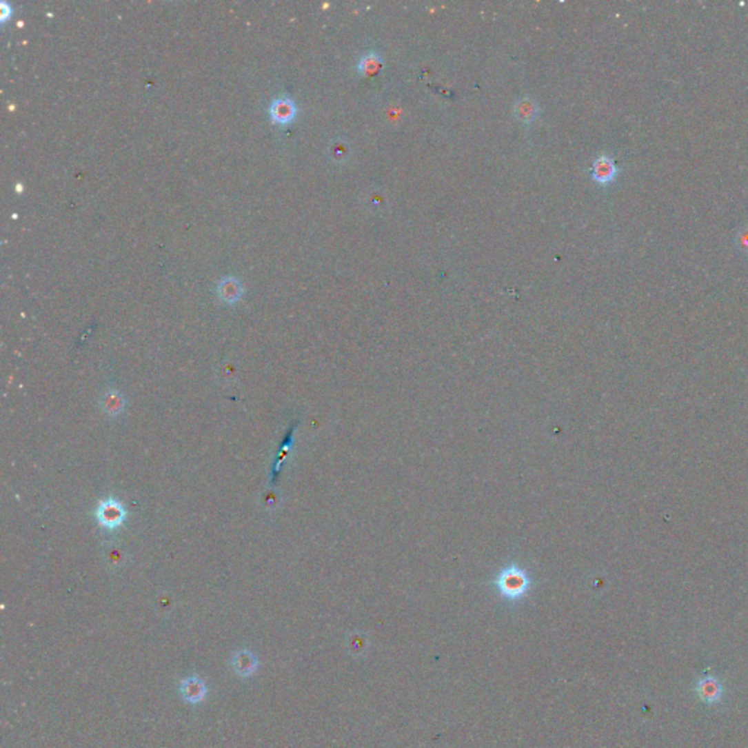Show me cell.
<instances>
[{"label": "cell", "mask_w": 748, "mask_h": 748, "mask_svg": "<svg viewBox=\"0 0 748 748\" xmlns=\"http://www.w3.org/2000/svg\"><path fill=\"white\" fill-rule=\"evenodd\" d=\"M296 114L297 107L288 97H279L269 105V116H271L274 123L288 125L294 120V117H296Z\"/></svg>", "instance_id": "cell-6"}, {"label": "cell", "mask_w": 748, "mask_h": 748, "mask_svg": "<svg viewBox=\"0 0 748 748\" xmlns=\"http://www.w3.org/2000/svg\"><path fill=\"white\" fill-rule=\"evenodd\" d=\"M514 113H516L518 119L523 121V123H532L538 116V105L531 98H522V100L514 105Z\"/></svg>", "instance_id": "cell-12"}, {"label": "cell", "mask_w": 748, "mask_h": 748, "mask_svg": "<svg viewBox=\"0 0 748 748\" xmlns=\"http://www.w3.org/2000/svg\"><path fill=\"white\" fill-rule=\"evenodd\" d=\"M231 668L239 677L249 678L259 669V659L247 647L239 649L231 656Z\"/></svg>", "instance_id": "cell-4"}, {"label": "cell", "mask_w": 748, "mask_h": 748, "mask_svg": "<svg viewBox=\"0 0 748 748\" xmlns=\"http://www.w3.org/2000/svg\"><path fill=\"white\" fill-rule=\"evenodd\" d=\"M592 179L599 183V185H609L611 181H614L618 174V167L614 161V158L608 154H600L592 165Z\"/></svg>", "instance_id": "cell-5"}, {"label": "cell", "mask_w": 748, "mask_h": 748, "mask_svg": "<svg viewBox=\"0 0 748 748\" xmlns=\"http://www.w3.org/2000/svg\"><path fill=\"white\" fill-rule=\"evenodd\" d=\"M383 66V60L377 53L372 52L364 54L357 63V70L364 77H373L377 75Z\"/></svg>", "instance_id": "cell-9"}, {"label": "cell", "mask_w": 748, "mask_h": 748, "mask_svg": "<svg viewBox=\"0 0 748 748\" xmlns=\"http://www.w3.org/2000/svg\"><path fill=\"white\" fill-rule=\"evenodd\" d=\"M95 519L103 529L116 531L126 519V510L121 503L113 497L103 500L95 510Z\"/></svg>", "instance_id": "cell-2"}, {"label": "cell", "mask_w": 748, "mask_h": 748, "mask_svg": "<svg viewBox=\"0 0 748 748\" xmlns=\"http://www.w3.org/2000/svg\"><path fill=\"white\" fill-rule=\"evenodd\" d=\"M241 294H243L241 284L236 278H232V276L224 278V279H221V282L218 284V296L227 304L237 303L241 297Z\"/></svg>", "instance_id": "cell-7"}, {"label": "cell", "mask_w": 748, "mask_h": 748, "mask_svg": "<svg viewBox=\"0 0 748 748\" xmlns=\"http://www.w3.org/2000/svg\"><path fill=\"white\" fill-rule=\"evenodd\" d=\"M698 693H700V697L707 703H716L722 696V687L716 678L709 677L702 680L700 684H698Z\"/></svg>", "instance_id": "cell-11"}, {"label": "cell", "mask_w": 748, "mask_h": 748, "mask_svg": "<svg viewBox=\"0 0 748 748\" xmlns=\"http://www.w3.org/2000/svg\"><path fill=\"white\" fill-rule=\"evenodd\" d=\"M179 693L183 700H185L188 705L196 706V705H201L206 698L208 685L201 677L190 676L180 681Z\"/></svg>", "instance_id": "cell-3"}, {"label": "cell", "mask_w": 748, "mask_h": 748, "mask_svg": "<svg viewBox=\"0 0 748 748\" xmlns=\"http://www.w3.org/2000/svg\"><path fill=\"white\" fill-rule=\"evenodd\" d=\"M497 586L500 592L507 598H519L528 591L529 578L523 569L510 566L500 573Z\"/></svg>", "instance_id": "cell-1"}, {"label": "cell", "mask_w": 748, "mask_h": 748, "mask_svg": "<svg viewBox=\"0 0 748 748\" xmlns=\"http://www.w3.org/2000/svg\"><path fill=\"white\" fill-rule=\"evenodd\" d=\"M734 243L741 253L748 254V224L740 227L734 234Z\"/></svg>", "instance_id": "cell-13"}, {"label": "cell", "mask_w": 748, "mask_h": 748, "mask_svg": "<svg viewBox=\"0 0 748 748\" xmlns=\"http://www.w3.org/2000/svg\"><path fill=\"white\" fill-rule=\"evenodd\" d=\"M294 432H296V425H292V428L287 433V436L284 437V440H282V443L279 446L278 455H276V459H275V465H274V469H272L274 480H276V476L279 475V472L282 469V465H284L285 461L288 459V455H290L292 443H294Z\"/></svg>", "instance_id": "cell-10"}, {"label": "cell", "mask_w": 748, "mask_h": 748, "mask_svg": "<svg viewBox=\"0 0 748 748\" xmlns=\"http://www.w3.org/2000/svg\"><path fill=\"white\" fill-rule=\"evenodd\" d=\"M125 398L117 390H108L103 395L101 408L108 416H117L125 410Z\"/></svg>", "instance_id": "cell-8"}]
</instances>
